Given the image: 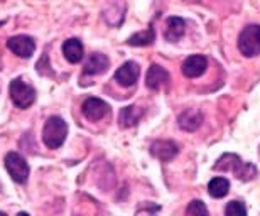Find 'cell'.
Instances as JSON below:
<instances>
[{
  "mask_svg": "<svg viewBox=\"0 0 260 216\" xmlns=\"http://www.w3.org/2000/svg\"><path fill=\"white\" fill-rule=\"evenodd\" d=\"M238 51L245 58H253L260 54V25L250 24L242 29L238 35Z\"/></svg>",
  "mask_w": 260,
  "mask_h": 216,
  "instance_id": "3957f363",
  "label": "cell"
},
{
  "mask_svg": "<svg viewBox=\"0 0 260 216\" xmlns=\"http://www.w3.org/2000/svg\"><path fill=\"white\" fill-rule=\"evenodd\" d=\"M142 115H144L142 108H139L135 105L125 106V108H122L120 113H118V123H120L122 128H130V127L137 125L139 120L142 118Z\"/></svg>",
  "mask_w": 260,
  "mask_h": 216,
  "instance_id": "2e32d148",
  "label": "cell"
},
{
  "mask_svg": "<svg viewBox=\"0 0 260 216\" xmlns=\"http://www.w3.org/2000/svg\"><path fill=\"white\" fill-rule=\"evenodd\" d=\"M81 112L90 122H98V120H102L108 112H110V106H108L107 101H103L100 98H95V96H90V98H86L85 101H83Z\"/></svg>",
  "mask_w": 260,
  "mask_h": 216,
  "instance_id": "8992f818",
  "label": "cell"
},
{
  "mask_svg": "<svg viewBox=\"0 0 260 216\" xmlns=\"http://www.w3.org/2000/svg\"><path fill=\"white\" fill-rule=\"evenodd\" d=\"M155 41V30L152 25H149L145 30H140V32L130 35L127 39L128 46H135V48H144V46H150Z\"/></svg>",
  "mask_w": 260,
  "mask_h": 216,
  "instance_id": "e0dca14e",
  "label": "cell"
},
{
  "mask_svg": "<svg viewBox=\"0 0 260 216\" xmlns=\"http://www.w3.org/2000/svg\"><path fill=\"white\" fill-rule=\"evenodd\" d=\"M139 76H140V68L135 61H127V63H123L115 71V81L120 86H125V88H130V86L137 83Z\"/></svg>",
  "mask_w": 260,
  "mask_h": 216,
  "instance_id": "ba28073f",
  "label": "cell"
},
{
  "mask_svg": "<svg viewBox=\"0 0 260 216\" xmlns=\"http://www.w3.org/2000/svg\"><path fill=\"white\" fill-rule=\"evenodd\" d=\"M0 216H7V214H5L4 211H0Z\"/></svg>",
  "mask_w": 260,
  "mask_h": 216,
  "instance_id": "7402d4cb",
  "label": "cell"
},
{
  "mask_svg": "<svg viewBox=\"0 0 260 216\" xmlns=\"http://www.w3.org/2000/svg\"><path fill=\"white\" fill-rule=\"evenodd\" d=\"M5 169H7L9 176L12 177V181L17 184H25L29 179L30 169L27 161L17 152H9L5 156Z\"/></svg>",
  "mask_w": 260,
  "mask_h": 216,
  "instance_id": "5b68a950",
  "label": "cell"
},
{
  "mask_svg": "<svg viewBox=\"0 0 260 216\" xmlns=\"http://www.w3.org/2000/svg\"><path fill=\"white\" fill-rule=\"evenodd\" d=\"M201 122H203V115H201V112H198V110H186L178 117V125L183 128L184 132L198 130Z\"/></svg>",
  "mask_w": 260,
  "mask_h": 216,
  "instance_id": "9a60e30c",
  "label": "cell"
},
{
  "mask_svg": "<svg viewBox=\"0 0 260 216\" xmlns=\"http://www.w3.org/2000/svg\"><path fill=\"white\" fill-rule=\"evenodd\" d=\"M186 34V22L181 17H169L166 22V30H164V38L169 43H176Z\"/></svg>",
  "mask_w": 260,
  "mask_h": 216,
  "instance_id": "5bb4252c",
  "label": "cell"
},
{
  "mask_svg": "<svg viewBox=\"0 0 260 216\" xmlns=\"http://www.w3.org/2000/svg\"><path fill=\"white\" fill-rule=\"evenodd\" d=\"M206 68H208V59H206V56H203V54L188 56V58L184 59L183 66H181L183 75L186 78H198V76H201L205 73Z\"/></svg>",
  "mask_w": 260,
  "mask_h": 216,
  "instance_id": "9c48e42d",
  "label": "cell"
},
{
  "mask_svg": "<svg viewBox=\"0 0 260 216\" xmlns=\"http://www.w3.org/2000/svg\"><path fill=\"white\" fill-rule=\"evenodd\" d=\"M108 66H110V59H108L105 54L93 53V54L88 56V59L85 63V68H83V73L90 75V76L103 75L108 69Z\"/></svg>",
  "mask_w": 260,
  "mask_h": 216,
  "instance_id": "7c38bea8",
  "label": "cell"
},
{
  "mask_svg": "<svg viewBox=\"0 0 260 216\" xmlns=\"http://www.w3.org/2000/svg\"><path fill=\"white\" fill-rule=\"evenodd\" d=\"M213 169L220 172H233L242 181H252L257 176L255 166H252L250 162H243L237 154H223Z\"/></svg>",
  "mask_w": 260,
  "mask_h": 216,
  "instance_id": "6da1fadb",
  "label": "cell"
},
{
  "mask_svg": "<svg viewBox=\"0 0 260 216\" xmlns=\"http://www.w3.org/2000/svg\"><path fill=\"white\" fill-rule=\"evenodd\" d=\"M17 216H30V214H29V213H25V211H20Z\"/></svg>",
  "mask_w": 260,
  "mask_h": 216,
  "instance_id": "44dd1931",
  "label": "cell"
},
{
  "mask_svg": "<svg viewBox=\"0 0 260 216\" xmlns=\"http://www.w3.org/2000/svg\"><path fill=\"white\" fill-rule=\"evenodd\" d=\"M186 216H210L208 214V208L206 204L200 201V199H193L188 208H186Z\"/></svg>",
  "mask_w": 260,
  "mask_h": 216,
  "instance_id": "d6986e66",
  "label": "cell"
},
{
  "mask_svg": "<svg viewBox=\"0 0 260 216\" xmlns=\"http://www.w3.org/2000/svg\"><path fill=\"white\" fill-rule=\"evenodd\" d=\"M169 83V73L166 71L162 66L159 64H152L147 71V76H145V85H147L149 90L157 91L162 86Z\"/></svg>",
  "mask_w": 260,
  "mask_h": 216,
  "instance_id": "8fae6325",
  "label": "cell"
},
{
  "mask_svg": "<svg viewBox=\"0 0 260 216\" xmlns=\"http://www.w3.org/2000/svg\"><path fill=\"white\" fill-rule=\"evenodd\" d=\"M63 54H64V58L70 61L71 64L80 63V61H83V58H85V49H83V43L78 38H71V39L64 41V44H63Z\"/></svg>",
  "mask_w": 260,
  "mask_h": 216,
  "instance_id": "4fadbf2b",
  "label": "cell"
},
{
  "mask_svg": "<svg viewBox=\"0 0 260 216\" xmlns=\"http://www.w3.org/2000/svg\"><path fill=\"white\" fill-rule=\"evenodd\" d=\"M228 191H230V183L225 177H213L208 184V193H210L211 198H225Z\"/></svg>",
  "mask_w": 260,
  "mask_h": 216,
  "instance_id": "ac0fdd59",
  "label": "cell"
},
{
  "mask_svg": "<svg viewBox=\"0 0 260 216\" xmlns=\"http://www.w3.org/2000/svg\"><path fill=\"white\" fill-rule=\"evenodd\" d=\"M7 48L12 51L14 54H17L19 58L27 59L34 54L36 51V43L29 35H14L7 41Z\"/></svg>",
  "mask_w": 260,
  "mask_h": 216,
  "instance_id": "52a82bcc",
  "label": "cell"
},
{
  "mask_svg": "<svg viewBox=\"0 0 260 216\" xmlns=\"http://www.w3.org/2000/svg\"><path fill=\"white\" fill-rule=\"evenodd\" d=\"M9 93H10V98H12V101H14V105L17 108H20V110H25V108H29L36 101L34 86L24 83L20 78L10 81Z\"/></svg>",
  "mask_w": 260,
  "mask_h": 216,
  "instance_id": "277c9868",
  "label": "cell"
},
{
  "mask_svg": "<svg viewBox=\"0 0 260 216\" xmlns=\"http://www.w3.org/2000/svg\"><path fill=\"white\" fill-rule=\"evenodd\" d=\"M68 125L61 117H49L43 127V140L48 149H58L64 143Z\"/></svg>",
  "mask_w": 260,
  "mask_h": 216,
  "instance_id": "7a4b0ae2",
  "label": "cell"
},
{
  "mask_svg": "<svg viewBox=\"0 0 260 216\" xmlns=\"http://www.w3.org/2000/svg\"><path fill=\"white\" fill-rule=\"evenodd\" d=\"M178 152H179V146L173 140H155L150 146V154L162 162L173 161L178 156Z\"/></svg>",
  "mask_w": 260,
  "mask_h": 216,
  "instance_id": "30bf717a",
  "label": "cell"
},
{
  "mask_svg": "<svg viewBox=\"0 0 260 216\" xmlns=\"http://www.w3.org/2000/svg\"><path fill=\"white\" fill-rule=\"evenodd\" d=\"M225 216H247V208L242 201H230L225 208Z\"/></svg>",
  "mask_w": 260,
  "mask_h": 216,
  "instance_id": "ffe728a7",
  "label": "cell"
}]
</instances>
